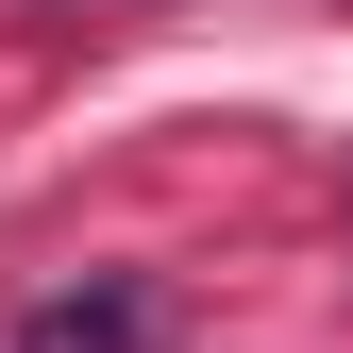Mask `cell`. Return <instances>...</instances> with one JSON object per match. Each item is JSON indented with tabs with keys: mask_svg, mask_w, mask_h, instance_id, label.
Masks as SVG:
<instances>
[{
	"mask_svg": "<svg viewBox=\"0 0 353 353\" xmlns=\"http://www.w3.org/2000/svg\"><path fill=\"white\" fill-rule=\"evenodd\" d=\"M17 353H168V286L152 270H84L17 320Z\"/></svg>",
	"mask_w": 353,
	"mask_h": 353,
	"instance_id": "1",
	"label": "cell"
}]
</instances>
